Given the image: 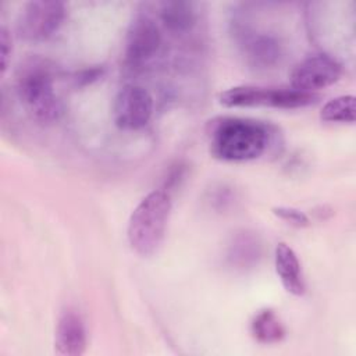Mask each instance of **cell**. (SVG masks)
Masks as SVG:
<instances>
[{"label":"cell","instance_id":"3957f363","mask_svg":"<svg viewBox=\"0 0 356 356\" xmlns=\"http://www.w3.org/2000/svg\"><path fill=\"white\" fill-rule=\"evenodd\" d=\"M171 206V195L165 189L152 191L136 204L127 227L128 243L135 253L149 257L159 250L165 236Z\"/></svg>","mask_w":356,"mask_h":356},{"label":"cell","instance_id":"7a4b0ae2","mask_svg":"<svg viewBox=\"0 0 356 356\" xmlns=\"http://www.w3.org/2000/svg\"><path fill=\"white\" fill-rule=\"evenodd\" d=\"M15 93L26 113L42 124H50L63 114V103L56 92V68L50 60L32 56L15 71Z\"/></svg>","mask_w":356,"mask_h":356},{"label":"cell","instance_id":"52a82bcc","mask_svg":"<svg viewBox=\"0 0 356 356\" xmlns=\"http://www.w3.org/2000/svg\"><path fill=\"white\" fill-rule=\"evenodd\" d=\"M153 96L146 88L127 83L115 95L113 103V120L120 129L138 131L149 124L153 115Z\"/></svg>","mask_w":356,"mask_h":356},{"label":"cell","instance_id":"8992f818","mask_svg":"<svg viewBox=\"0 0 356 356\" xmlns=\"http://www.w3.org/2000/svg\"><path fill=\"white\" fill-rule=\"evenodd\" d=\"M65 4L57 0H33L18 15V35L29 42H42L53 36L65 18Z\"/></svg>","mask_w":356,"mask_h":356},{"label":"cell","instance_id":"277c9868","mask_svg":"<svg viewBox=\"0 0 356 356\" xmlns=\"http://www.w3.org/2000/svg\"><path fill=\"white\" fill-rule=\"evenodd\" d=\"M318 99L314 93H305L293 88H267L256 85L232 86L220 93V103L225 107H274L300 108Z\"/></svg>","mask_w":356,"mask_h":356},{"label":"cell","instance_id":"5b68a950","mask_svg":"<svg viewBox=\"0 0 356 356\" xmlns=\"http://www.w3.org/2000/svg\"><path fill=\"white\" fill-rule=\"evenodd\" d=\"M163 49V35L156 19L147 13L135 15L127 31L124 61L132 71L149 67Z\"/></svg>","mask_w":356,"mask_h":356},{"label":"cell","instance_id":"7c38bea8","mask_svg":"<svg viewBox=\"0 0 356 356\" xmlns=\"http://www.w3.org/2000/svg\"><path fill=\"white\" fill-rule=\"evenodd\" d=\"M274 264L277 275L285 291L295 296H302L306 291V284L302 274L300 261L295 250L289 245L280 242L275 246Z\"/></svg>","mask_w":356,"mask_h":356},{"label":"cell","instance_id":"8fae6325","mask_svg":"<svg viewBox=\"0 0 356 356\" xmlns=\"http://www.w3.org/2000/svg\"><path fill=\"white\" fill-rule=\"evenodd\" d=\"M261 241L256 232L242 229L232 235L227 246V263L236 270H248L257 266L261 259Z\"/></svg>","mask_w":356,"mask_h":356},{"label":"cell","instance_id":"5bb4252c","mask_svg":"<svg viewBox=\"0 0 356 356\" xmlns=\"http://www.w3.org/2000/svg\"><path fill=\"white\" fill-rule=\"evenodd\" d=\"M250 334L259 343L271 345L281 342L286 331L274 310L263 309L253 316L250 321Z\"/></svg>","mask_w":356,"mask_h":356},{"label":"cell","instance_id":"ba28073f","mask_svg":"<svg viewBox=\"0 0 356 356\" xmlns=\"http://www.w3.org/2000/svg\"><path fill=\"white\" fill-rule=\"evenodd\" d=\"M341 75L342 65L335 57L327 53H317L307 56L293 67L291 88L305 93H314V90L335 83Z\"/></svg>","mask_w":356,"mask_h":356},{"label":"cell","instance_id":"ac0fdd59","mask_svg":"<svg viewBox=\"0 0 356 356\" xmlns=\"http://www.w3.org/2000/svg\"><path fill=\"white\" fill-rule=\"evenodd\" d=\"M99 75H102V68H90V70H85L82 71L81 74L76 75L75 81L76 83L78 82H82V83H88L96 78H99Z\"/></svg>","mask_w":356,"mask_h":356},{"label":"cell","instance_id":"30bf717a","mask_svg":"<svg viewBox=\"0 0 356 356\" xmlns=\"http://www.w3.org/2000/svg\"><path fill=\"white\" fill-rule=\"evenodd\" d=\"M88 346L86 325L74 309H65L58 316L54 330V350L63 356H81Z\"/></svg>","mask_w":356,"mask_h":356},{"label":"cell","instance_id":"9a60e30c","mask_svg":"<svg viewBox=\"0 0 356 356\" xmlns=\"http://www.w3.org/2000/svg\"><path fill=\"white\" fill-rule=\"evenodd\" d=\"M320 118L324 122H355L356 99L352 95H342L328 100L321 111Z\"/></svg>","mask_w":356,"mask_h":356},{"label":"cell","instance_id":"e0dca14e","mask_svg":"<svg viewBox=\"0 0 356 356\" xmlns=\"http://www.w3.org/2000/svg\"><path fill=\"white\" fill-rule=\"evenodd\" d=\"M11 50H13L11 36H10L8 31L3 26L0 29V68H1V75H4L6 71H7Z\"/></svg>","mask_w":356,"mask_h":356},{"label":"cell","instance_id":"4fadbf2b","mask_svg":"<svg viewBox=\"0 0 356 356\" xmlns=\"http://www.w3.org/2000/svg\"><path fill=\"white\" fill-rule=\"evenodd\" d=\"M159 18L171 33L182 35L193 29L197 21L195 4L189 1H164L161 3Z\"/></svg>","mask_w":356,"mask_h":356},{"label":"cell","instance_id":"9c48e42d","mask_svg":"<svg viewBox=\"0 0 356 356\" xmlns=\"http://www.w3.org/2000/svg\"><path fill=\"white\" fill-rule=\"evenodd\" d=\"M238 43L246 64L259 71L275 68L284 57V46L275 35L239 26Z\"/></svg>","mask_w":356,"mask_h":356},{"label":"cell","instance_id":"2e32d148","mask_svg":"<svg viewBox=\"0 0 356 356\" xmlns=\"http://www.w3.org/2000/svg\"><path fill=\"white\" fill-rule=\"evenodd\" d=\"M273 213L278 218H281L285 222H288L291 225H295V227H306L309 224V217L303 211H300L298 209H293V207H285V206L274 207Z\"/></svg>","mask_w":356,"mask_h":356},{"label":"cell","instance_id":"6da1fadb","mask_svg":"<svg viewBox=\"0 0 356 356\" xmlns=\"http://www.w3.org/2000/svg\"><path fill=\"white\" fill-rule=\"evenodd\" d=\"M211 154L224 161H249L263 156L277 140L278 129L243 117H217L207 129Z\"/></svg>","mask_w":356,"mask_h":356}]
</instances>
